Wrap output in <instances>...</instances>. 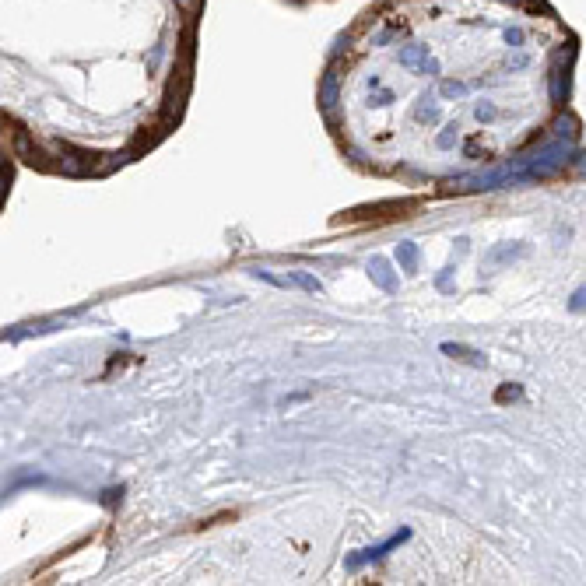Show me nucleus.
I'll use <instances>...</instances> for the list:
<instances>
[{
	"instance_id": "obj_1",
	"label": "nucleus",
	"mask_w": 586,
	"mask_h": 586,
	"mask_svg": "<svg viewBox=\"0 0 586 586\" xmlns=\"http://www.w3.org/2000/svg\"><path fill=\"white\" fill-rule=\"evenodd\" d=\"M568 309H575V313H579V309H586V288H579V291H575V295H572Z\"/></svg>"
},
{
	"instance_id": "obj_2",
	"label": "nucleus",
	"mask_w": 586,
	"mask_h": 586,
	"mask_svg": "<svg viewBox=\"0 0 586 586\" xmlns=\"http://www.w3.org/2000/svg\"><path fill=\"white\" fill-rule=\"evenodd\" d=\"M502 36H505V43H509V46H523V32H519V29H505Z\"/></svg>"
},
{
	"instance_id": "obj_3",
	"label": "nucleus",
	"mask_w": 586,
	"mask_h": 586,
	"mask_svg": "<svg viewBox=\"0 0 586 586\" xmlns=\"http://www.w3.org/2000/svg\"><path fill=\"white\" fill-rule=\"evenodd\" d=\"M579 169H582V172H586V158H582V165H579Z\"/></svg>"
}]
</instances>
